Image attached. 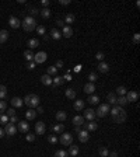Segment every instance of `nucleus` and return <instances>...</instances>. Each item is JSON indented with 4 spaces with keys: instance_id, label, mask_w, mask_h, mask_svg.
Returning a JSON list of instances; mask_svg holds the SVG:
<instances>
[{
    "instance_id": "nucleus-12",
    "label": "nucleus",
    "mask_w": 140,
    "mask_h": 157,
    "mask_svg": "<svg viewBox=\"0 0 140 157\" xmlns=\"http://www.w3.org/2000/svg\"><path fill=\"white\" fill-rule=\"evenodd\" d=\"M9 24H10V27H11V28L17 30V28H20V25H21V21H20L17 17L11 16V17L9 18Z\"/></svg>"
},
{
    "instance_id": "nucleus-59",
    "label": "nucleus",
    "mask_w": 140,
    "mask_h": 157,
    "mask_svg": "<svg viewBox=\"0 0 140 157\" xmlns=\"http://www.w3.org/2000/svg\"><path fill=\"white\" fill-rule=\"evenodd\" d=\"M108 157H118V153H116V152H111Z\"/></svg>"
},
{
    "instance_id": "nucleus-8",
    "label": "nucleus",
    "mask_w": 140,
    "mask_h": 157,
    "mask_svg": "<svg viewBox=\"0 0 140 157\" xmlns=\"http://www.w3.org/2000/svg\"><path fill=\"white\" fill-rule=\"evenodd\" d=\"M46 59H48V55H46V52H42V51H41V52H38L36 55H34L35 65H36V63H39V65H41V63H44Z\"/></svg>"
},
{
    "instance_id": "nucleus-24",
    "label": "nucleus",
    "mask_w": 140,
    "mask_h": 157,
    "mask_svg": "<svg viewBox=\"0 0 140 157\" xmlns=\"http://www.w3.org/2000/svg\"><path fill=\"white\" fill-rule=\"evenodd\" d=\"M66 118H67V115H66L65 111H57V112H56V119H57L59 122H65Z\"/></svg>"
},
{
    "instance_id": "nucleus-36",
    "label": "nucleus",
    "mask_w": 140,
    "mask_h": 157,
    "mask_svg": "<svg viewBox=\"0 0 140 157\" xmlns=\"http://www.w3.org/2000/svg\"><path fill=\"white\" fill-rule=\"evenodd\" d=\"M6 95H7V88H6V86L0 84V100L6 98Z\"/></svg>"
},
{
    "instance_id": "nucleus-32",
    "label": "nucleus",
    "mask_w": 140,
    "mask_h": 157,
    "mask_svg": "<svg viewBox=\"0 0 140 157\" xmlns=\"http://www.w3.org/2000/svg\"><path fill=\"white\" fill-rule=\"evenodd\" d=\"M88 103L91 105H95V104H98V101H100V97L98 95H94V94H91L90 97H88V100H87Z\"/></svg>"
},
{
    "instance_id": "nucleus-20",
    "label": "nucleus",
    "mask_w": 140,
    "mask_h": 157,
    "mask_svg": "<svg viewBox=\"0 0 140 157\" xmlns=\"http://www.w3.org/2000/svg\"><path fill=\"white\" fill-rule=\"evenodd\" d=\"M63 131H65L63 123H56V125H52V132H55V133H63Z\"/></svg>"
},
{
    "instance_id": "nucleus-11",
    "label": "nucleus",
    "mask_w": 140,
    "mask_h": 157,
    "mask_svg": "<svg viewBox=\"0 0 140 157\" xmlns=\"http://www.w3.org/2000/svg\"><path fill=\"white\" fill-rule=\"evenodd\" d=\"M45 131H46V126H45V123L42 122V121L35 123V132H36V135H44Z\"/></svg>"
},
{
    "instance_id": "nucleus-16",
    "label": "nucleus",
    "mask_w": 140,
    "mask_h": 157,
    "mask_svg": "<svg viewBox=\"0 0 140 157\" xmlns=\"http://www.w3.org/2000/svg\"><path fill=\"white\" fill-rule=\"evenodd\" d=\"M83 90H84L86 94H90V95H91V94H94V91H95V84H94V83H87Z\"/></svg>"
},
{
    "instance_id": "nucleus-18",
    "label": "nucleus",
    "mask_w": 140,
    "mask_h": 157,
    "mask_svg": "<svg viewBox=\"0 0 140 157\" xmlns=\"http://www.w3.org/2000/svg\"><path fill=\"white\" fill-rule=\"evenodd\" d=\"M98 72L100 73H108L109 72V65L106 62H100L98 63Z\"/></svg>"
},
{
    "instance_id": "nucleus-57",
    "label": "nucleus",
    "mask_w": 140,
    "mask_h": 157,
    "mask_svg": "<svg viewBox=\"0 0 140 157\" xmlns=\"http://www.w3.org/2000/svg\"><path fill=\"white\" fill-rule=\"evenodd\" d=\"M56 24H57L59 27H65V21H63V20H57V21H56Z\"/></svg>"
},
{
    "instance_id": "nucleus-39",
    "label": "nucleus",
    "mask_w": 140,
    "mask_h": 157,
    "mask_svg": "<svg viewBox=\"0 0 140 157\" xmlns=\"http://www.w3.org/2000/svg\"><path fill=\"white\" fill-rule=\"evenodd\" d=\"M56 73H57V69H56L55 66H49L48 70H46V74H49L51 77H52V76H56Z\"/></svg>"
},
{
    "instance_id": "nucleus-48",
    "label": "nucleus",
    "mask_w": 140,
    "mask_h": 157,
    "mask_svg": "<svg viewBox=\"0 0 140 157\" xmlns=\"http://www.w3.org/2000/svg\"><path fill=\"white\" fill-rule=\"evenodd\" d=\"M104 58H105L104 52H97V55H95V59H97V60H100V62H102V60H104Z\"/></svg>"
},
{
    "instance_id": "nucleus-19",
    "label": "nucleus",
    "mask_w": 140,
    "mask_h": 157,
    "mask_svg": "<svg viewBox=\"0 0 140 157\" xmlns=\"http://www.w3.org/2000/svg\"><path fill=\"white\" fill-rule=\"evenodd\" d=\"M10 103H11V105H13V107H16V108H21V107H22V104H24V101H22L20 97H13Z\"/></svg>"
},
{
    "instance_id": "nucleus-34",
    "label": "nucleus",
    "mask_w": 140,
    "mask_h": 157,
    "mask_svg": "<svg viewBox=\"0 0 140 157\" xmlns=\"http://www.w3.org/2000/svg\"><path fill=\"white\" fill-rule=\"evenodd\" d=\"M116 104L119 105V107H123V105L127 104V101H126V97L125 95H119L118 98H116Z\"/></svg>"
},
{
    "instance_id": "nucleus-27",
    "label": "nucleus",
    "mask_w": 140,
    "mask_h": 157,
    "mask_svg": "<svg viewBox=\"0 0 140 157\" xmlns=\"http://www.w3.org/2000/svg\"><path fill=\"white\" fill-rule=\"evenodd\" d=\"M52 83L56 87H59V86H62V84L65 83V79H63L62 76H55V79H52Z\"/></svg>"
},
{
    "instance_id": "nucleus-41",
    "label": "nucleus",
    "mask_w": 140,
    "mask_h": 157,
    "mask_svg": "<svg viewBox=\"0 0 140 157\" xmlns=\"http://www.w3.org/2000/svg\"><path fill=\"white\" fill-rule=\"evenodd\" d=\"M126 93H127V90H126L125 86H119V87L116 88V94H118V95H125Z\"/></svg>"
},
{
    "instance_id": "nucleus-13",
    "label": "nucleus",
    "mask_w": 140,
    "mask_h": 157,
    "mask_svg": "<svg viewBox=\"0 0 140 157\" xmlns=\"http://www.w3.org/2000/svg\"><path fill=\"white\" fill-rule=\"evenodd\" d=\"M88 139H90V135H88V132L86 131V129H81V131L79 132V140H80L81 143H86Z\"/></svg>"
},
{
    "instance_id": "nucleus-50",
    "label": "nucleus",
    "mask_w": 140,
    "mask_h": 157,
    "mask_svg": "<svg viewBox=\"0 0 140 157\" xmlns=\"http://www.w3.org/2000/svg\"><path fill=\"white\" fill-rule=\"evenodd\" d=\"M41 4H42V7H44V9H48V6L51 4V1H49V0H42V1H41Z\"/></svg>"
},
{
    "instance_id": "nucleus-5",
    "label": "nucleus",
    "mask_w": 140,
    "mask_h": 157,
    "mask_svg": "<svg viewBox=\"0 0 140 157\" xmlns=\"http://www.w3.org/2000/svg\"><path fill=\"white\" fill-rule=\"evenodd\" d=\"M59 142H60L63 146H70V144L73 143V135H71V133H62Z\"/></svg>"
},
{
    "instance_id": "nucleus-31",
    "label": "nucleus",
    "mask_w": 140,
    "mask_h": 157,
    "mask_svg": "<svg viewBox=\"0 0 140 157\" xmlns=\"http://www.w3.org/2000/svg\"><path fill=\"white\" fill-rule=\"evenodd\" d=\"M65 23H67L69 25H71L73 23H76V16H74V14H71V13L66 14V17H65Z\"/></svg>"
},
{
    "instance_id": "nucleus-49",
    "label": "nucleus",
    "mask_w": 140,
    "mask_h": 157,
    "mask_svg": "<svg viewBox=\"0 0 140 157\" xmlns=\"http://www.w3.org/2000/svg\"><path fill=\"white\" fill-rule=\"evenodd\" d=\"M20 119H18V117L17 115H14V117H10V119H9V122L10 123H16V122H18Z\"/></svg>"
},
{
    "instance_id": "nucleus-51",
    "label": "nucleus",
    "mask_w": 140,
    "mask_h": 157,
    "mask_svg": "<svg viewBox=\"0 0 140 157\" xmlns=\"http://www.w3.org/2000/svg\"><path fill=\"white\" fill-rule=\"evenodd\" d=\"M27 69H28V70L35 69V62H34V60H32V62H28V65H27Z\"/></svg>"
},
{
    "instance_id": "nucleus-10",
    "label": "nucleus",
    "mask_w": 140,
    "mask_h": 157,
    "mask_svg": "<svg viewBox=\"0 0 140 157\" xmlns=\"http://www.w3.org/2000/svg\"><path fill=\"white\" fill-rule=\"evenodd\" d=\"M83 118L87 119V121H94V118H95V111H94L92 108H87V109L84 111Z\"/></svg>"
},
{
    "instance_id": "nucleus-23",
    "label": "nucleus",
    "mask_w": 140,
    "mask_h": 157,
    "mask_svg": "<svg viewBox=\"0 0 140 157\" xmlns=\"http://www.w3.org/2000/svg\"><path fill=\"white\" fill-rule=\"evenodd\" d=\"M84 118L81 117V115H76L74 118H73V123H74V126H80V125H84Z\"/></svg>"
},
{
    "instance_id": "nucleus-35",
    "label": "nucleus",
    "mask_w": 140,
    "mask_h": 157,
    "mask_svg": "<svg viewBox=\"0 0 140 157\" xmlns=\"http://www.w3.org/2000/svg\"><path fill=\"white\" fill-rule=\"evenodd\" d=\"M66 97L70 98V100H74V98H76V91H74L73 88H67V90H66Z\"/></svg>"
},
{
    "instance_id": "nucleus-26",
    "label": "nucleus",
    "mask_w": 140,
    "mask_h": 157,
    "mask_svg": "<svg viewBox=\"0 0 140 157\" xmlns=\"http://www.w3.org/2000/svg\"><path fill=\"white\" fill-rule=\"evenodd\" d=\"M7 39H9V32H7L6 30H1V31H0V44H1V45L6 44Z\"/></svg>"
},
{
    "instance_id": "nucleus-14",
    "label": "nucleus",
    "mask_w": 140,
    "mask_h": 157,
    "mask_svg": "<svg viewBox=\"0 0 140 157\" xmlns=\"http://www.w3.org/2000/svg\"><path fill=\"white\" fill-rule=\"evenodd\" d=\"M84 128H86V131H87V132H94V131H97L98 123L94 122V121H90L88 123H84Z\"/></svg>"
},
{
    "instance_id": "nucleus-2",
    "label": "nucleus",
    "mask_w": 140,
    "mask_h": 157,
    "mask_svg": "<svg viewBox=\"0 0 140 157\" xmlns=\"http://www.w3.org/2000/svg\"><path fill=\"white\" fill-rule=\"evenodd\" d=\"M22 101H24L25 105H28L30 108L34 109V108H36V107L39 105V101H41V100H39V97H38L36 94H27Z\"/></svg>"
},
{
    "instance_id": "nucleus-63",
    "label": "nucleus",
    "mask_w": 140,
    "mask_h": 157,
    "mask_svg": "<svg viewBox=\"0 0 140 157\" xmlns=\"http://www.w3.org/2000/svg\"><path fill=\"white\" fill-rule=\"evenodd\" d=\"M80 69H81V66H77V68H74V72H80Z\"/></svg>"
},
{
    "instance_id": "nucleus-60",
    "label": "nucleus",
    "mask_w": 140,
    "mask_h": 157,
    "mask_svg": "<svg viewBox=\"0 0 140 157\" xmlns=\"http://www.w3.org/2000/svg\"><path fill=\"white\" fill-rule=\"evenodd\" d=\"M80 131H81V128H80V126H74V132H76V133H79Z\"/></svg>"
},
{
    "instance_id": "nucleus-7",
    "label": "nucleus",
    "mask_w": 140,
    "mask_h": 157,
    "mask_svg": "<svg viewBox=\"0 0 140 157\" xmlns=\"http://www.w3.org/2000/svg\"><path fill=\"white\" fill-rule=\"evenodd\" d=\"M125 97H126V101H127V103H136V101L139 100V93H137V91H132V90H130V91H127V93H126V95H125Z\"/></svg>"
},
{
    "instance_id": "nucleus-28",
    "label": "nucleus",
    "mask_w": 140,
    "mask_h": 157,
    "mask_svg": "<svg viewBox=\"0 0 140 157\" xmlns=\"http://www.w3.org/2000/svg\"><path fill=\"white\" fill-rule=\"evenodd\" d=\"M79 152H80V150H79V146H71V144H70V149L67 153H69V156H71V157H77Z\"/></svg>"
},
{
    "instance_id": "nucleus-56",
    "label": "nucleus",
    "mask_w": 140,
    "mask_h": 157,
    "mask_svg": "<svg viewBox=\"0 0 140 157\" xmlns=\"http://www.w3.org/2000/svg\"><path fill=\"white\" fill-rule=\"evenodd\" d=\"M30 13H31V14H32V16H35V14H38V10H36V9H35V7H32V9H31V7H30Z\"/></svg>"
},
{
    "instance_id": "nucleus-52",
    "label": "nucleus",
    "mask_w": 140,
    "mask_h": 157,
    "mask_svg": "<svg viewBox=\"0 0 140 157\" xmlns=\"http://www.w3.org/2000/svg\"><path fill=\"white\" fill-rule=\"evenodd\" d=\"M14 115H16V109L14 108H10L9 112H7V117H14Z\"/></svg>"
},
{
    "instance_id": "nucleus-38",
    "label": "nucleus",
    "mask_w": 140,
    "mask_h": 157,
    "mask_svg": "<svg viewBox=\"0 0 140 157\" xmlns=\"http://www.w3.org/2000/svg\"><path fill=\"white\" fill-rule=\"evenodd\" d=\"M98 153H100V156L101 157H108L109 156V150H108L106 147H100Z\"/></svg>"
},
{
    "instance_id": "nucleus-25",
    "label": "nucleus",
    "mask_w": 140,
    "mask_h": 157,
    "mask_svg": "<svg viewBox=\"0 0 140 157\" xmlns=\"http://www.w3.org/2000/svg\"><path fill=\"white\" fill-rule=\"evenodd\" d=\"M35 117H36V111H34L32 108H30V109L25 112V118H27L28 121H32V119H35Z\"/></svg>"
},
{
    "instance_id": "nucleus-33",
    "label": "nucleus",
    "mask_w": 140,
    "mask_h": 157,
    "mask_svg": "<svg viewBox=\"0 0 140 157\" xmlns=\"http://www.w3.org/2000/svg\"><path fill=\"white\" fill-rule=\"evenodd\" d=\"M24 58H25L28 62H32V60H34V53H32V51H31V49H27V51L24 52Z\"/></svg>"
},
{
    "instance_id": "nucleus-1",
    "label": "nucleus",
    "mask_w": 140,
    "mask_h": 157,
    "mask_svg": "<svg viewBox=\"0 0 140 157\" xmlns=\"http://www.w3.org/2000/svg\"><path fill=\"white\" fill-rule=\"evenodd\" d=\"M21 25H22L24 31H27V32H32L35 28H36V21H35L34 17L28 16V17L24 18V21L21 23Z\"/></svg>"
},
{
    "instance_id": "nucleus-45",
    "label": "nucleus",
    "mask_w": 140,
    "mask_h": 157,
    "mask_svg": "<svg viewBox=\"0 0 140 157\" xmlns=\"http://www.w3.org/2000/svg\"><path fill=\"white\" fill-rule=\"evenodd\" d=\"M7 122H9V117L6 114H0V123L1 125H6Z\"/></svg>"
},
{
    "instance_id": "nucleus-58",
    "label": "nucleus",
    "mask_w": 140,
    "mask_h": 157,
    "mask_svg": "<svg viewBox=\"0 0 140 157\" xmlns=\"http://www.w3.org/2000/svg\"><path fill=\"white\" fill-rule=\"evenodd\" d=\"M42 112H44V108L38 105V107H36V114H42Z\"/></svg>"
},
{
    "instance_id": "nucleus-29",
    "label": "nucleus",
    "mask_w": 140,
    "mask_h": 157,
    "mask_svg": "<svg viewBox=\"0 0 140 157\" xmlns=\"http://www.w3.org/2000/svg\"><path fill=\"white\" fill-rule=\"evenodd\" d=\"M51 38H53V39H60L62 38V32L59 31V30H56V28H52L51 30Z\"/></svg>"
},
{
    "instance_id": "nucleus-3",
    "label": "nucleus",
    "mask_w": 140,
    "mask_h": 157,
    "mask_svg": "<svg viewBox=\"0 0 140 157\" xmlns=\"http://www.w3.org/2000/svg\"><path fill=\"white\" fill-rule=\"evenodd\" d=\"M109 104H101L98 107V109L95 111V117H100V118H104L109 114Z\"/></svg>"
},
{
    "instance_id": "nucleus-61",
    "label": "nucleus",
    "mask_w": 140,
    "mask_h": 157,
    "mask_svg": "<svg viewBox=\"0 0 140 157\" xmlns=\"http://www.w3.org/2000/svg\"><path fill=\"white\" fill-rule=\"evenodd\" d=\"M63 79H65V80H67V81H70V80H71V77H70V74H66V76H65Z\"/></svg>"
},
{
    "instance_id": "nucleus-44",
    "label": "nucleus",
    "mask_w": 140,
    "mask_h": 157,
    "mask_svg": "<svg viewBox=\"0 0 140 157\" xmlns=\"http://www.w3.org/2000/svg\"><path fill=\"white\" fill-rule=\"evenodd\" d=\"M48 142H49L51 144H56V143L59 142V139H57L55 135H49V136H48Z\"/></svg>"
},
{
    "instance_id": "nucleus-4",
    "label": "nucleus",
    "mask_w": 140,
    "mask_h": 157,
    "mask_svg": "<svg viewBox=\"0 0 140 157\" xmlns=\"http://www.w3.org/2000/svg\"><path fill=\"white\" fill-rule=\"evenodd\" d=\"M4 133L6 135H9V136H14L16 133H17V126L14 125V123H10V122H7L6 125H4Z\"/></svg>"
},
{
    "instance_id": "nucleus-46",
    "label": "nucleus",
    "mask_w": 140,
    "mask_h": 157,
    "mask_svg": "<svg viewBox=\"0 0 140 157\" xmlns=\"http://www.w3.org/2000/svg\"><path fill=\"white\" fill-rule=\"evenodd\" d=\"M139 42H140V34L136 32V34L133 35V44L135 45H139Z\"/></svg>"
},
{
    "instance_id": "nucleus-42",
    "label": "nucleus",
    "mask_w": 140,
    "mask_h": 157,
    "mask_svg": "<svg viewBox=\"0 0 140 157\" xmlns=\"http://www.w3.org/2000/svg\"><path fill=\"white\" fill-rule=\"evenodd\" d=\"M35 30H36L38 35H41V36H44V35H45V31H46L44 25H36V28H35Z\"/></svg>"
},
{
    "instance_id": "nucleus-55",
    "label": "nucleus",
    "mask_w": 140,
    "mask_h": 157,
    "mask_svg": "<svg viewBox=\"0 0 140 157\" xmlns=\"http://www.w3.org/2000/svg\"><path fill=\"white\" fill-rule=\"evenodd\" d=\"M59 3H60L62 6H69V4L71 3V1H70V0H60Z\"/></svg>"
},
{
    "instance_id": "nucleus-62",
    "label": "nucleus",
    "mask_w": 140,
    "mask_h": 157,
    "mask_svg": "<svg viewBox=\"0 0 140 157\" xmlns=\"http://www.w3.org/2000/svg\"><path fill=\"white\" fill-rule=\"evenodd\" d=\"M4 135H6V133H4V131H3V129H0V139H1Z\"/></svg>"
},
{
    "instance_id": "nucleus-9",
    "label": "nucleus",
    "mask_w": 140,
    "mask_h": 157,
    "mask_svg": "<svg viewBox=\"0 0 140 157\" xmlns=\"http://www.w3.org/2000/svg\"><path fill=\"white\" fill-rule=\"evenodd\" d=\"M17 131H20L21 133H27L30 131V123L27 122V121H18Z\"/></svg>"
},
{
    "instance_id": "nucleus-15",
    "label": "nucleus",
    "mask_w": 140,
    "mask_h": 157,
    "mask_svg": "<svg viewBox=\"0 0 140 157\" xmlns=\"http://www.w3.org/2000/svg\"><path fill=\"white\" fill-rule=\"evenodd\" d=\"M73 35V28L70 27V25H65L63 27V30H62V36H65V38H70Z\"/></svg>"
},
{
    "instance_id": "nucleus-47",
    "label": "nucleus",
    "mask_w": 140,
    "mask_h": 157,
    "mask_svg": "<svg viewBox=\"0 0 140 157\" xmlns=\"http://www.w3.org/2000/svg\"><path fill=\"white\" fill-rule=\"evenodd\" d=\"M7 108V103L6 101H0V114H3Z\"/></svg>"
},
{
    "instance_id": "nucleus-54",
    "label": "nucleus",
    "mask_w": 140,
    "mask_h": 157,
    "mask_svg": "<svg viewBox=\"0 0 140 157\" xmlns=\"http://www.w3.org/2000/svg\"><path fill=\"white\" fill-rule=\"evenodd\" d=\"M27 140H28V142H34V140H35V135L28 133V135H27Z\"/></svg>"
},
{
    "instance_id": "nucleus-30",
    "label": "nucleus",
    "mask_w": 140,
    "mask_h": 157,
    "mask_svg": "<svg viewBox=\"0 0 140 157\" xmlns=\"http://www.w3.org/2000/svg\"><path fill=\"white\" fill-rule=\"evenodd\" d=\"M106 100H108V103L111 105H116V95H115V93H109L106 95Z\"/></svg>"
},
{
    "instance_id": "nucleus-40",
    "label": "nucleus",
    "mask_w": 140,
    "mask_h": 157,
    "mask_svg": "<svg viewBox=\"0 0 140 157\" xmlns=\"http://www.w3.org/2000/svg\"><path fill=\"white\" fill-rule=\"evenodd\" d=\"M88 80H90V83H95V81L98 80V76H97V73L91 72V73L88 74Z\"/></svg>"
},
{
    "instance_id": "nucleus-37",
    "label": "nucleus",
    "mask_w": 140,
    "mask_h": 157,
    "mask_svg": "<svg viewBox=\"0 0 140 157\" xmlns=\"http://www.w3.org/2000/svg\"><path fill=\"white\" fill-rule=\"evenodd\" d=\"M41 17L49 18L51 17V10H49V9H42V10H41Z\"/></svg>"
},
{
    "instance_id": "nucleus-53",
    "label": "nucleus",
    "mask_w": 140,
    "mask_h": 157,
    "mask_svg": "<svg viewBox=\"0 0 140 157\" xmlns=\"http://www.w3.org/2000/svg\"><path fill=\"white\" fill-rule=\"evenodd\" d=\"M55 68H56V69H59V68H63V60H60V59H59V60L56 62Z\"/></svg>"
},
{
    "instance_id": "nucleus-6",
    "label": "nucleus",
    "mask_w": 140,
    "mask_h": 157,
    "mask_svg": "<svg viewBox=\"0 0 140 157\" xmlns=\"http://www.w3.org/2000/svg\"><path fill=\"white\" fill-rule=\"evenodd\" d=\"M112 121L115 123H123L125 121H126V111L125 109H121V112H118L116 115H114L112 117Z\"/></svg>"
},
{
    "instance_id": "nucleus-43",
    "label": "nucleus",
    "mask_w": 140,
    "mask_h": 157,
    "mask_svg": "<svg viewBox=\"0 0 140 157\" xmlns=\"http://www.w3.org/2000/svg\"><path fill=\"white\" fill-rule=\"evenodd\" d=\"M55 157H69V153L66 150H57L55 153Z\"/></svg>"
},
{
    "instance_id": "nucleus-22",
    "label": "nucleus",
    "mask_w": 140,
    "mask_h": 157,
    "mask_svg": "<svg viewBox=\"0 0 140 157\" xmlns=\"http://www.w3.org/2000/svg\"><path fill=\"white\" fill-rule=\"evenodd\" d=\"M73 107H74L76 111H83V109H84V101H83V100H76Z\"/></svg>"
},
{
    "instance_id": "nucleus-17",
    "label": "nucleus",
    "mask_w": 140,
    "mask_h": 157,
    "mask_svg": "<svg viewBox=\"0 0 140 157\" xmlns=\"http://www.w3.org/2000/svg\"><path fill=\"white\" fill-rule=\"evenodd\" d=\"M41 83L45 84V86H51L52 84V77L49 74H42L41 76Z\"/></svg>"
},
{
    "instance_id": "nucleus-21",
    "label": "nucleus",
    "mask_w": 140,
    "mask_h": 157,
    "mask_svg": "<svg viewBox=\"0 0 140 157\" xmlns=\"http://www.w3.org/2000/svg\"><path fill=\"white\" fill-rule=\"evenodd\" d=\"M27 45H28V48L32 51L34 48H36L38 45H39V41L36 39V38H31V39H28V42H27Z\"/></svg>"
}]
</instances>
